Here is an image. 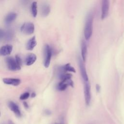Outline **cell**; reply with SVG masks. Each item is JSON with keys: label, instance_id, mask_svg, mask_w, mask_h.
I'll return each mask as SVG.
<instances>
[{"label": "cell", "instance_id": "obj_5", "mask_svg": "<svg viewBox=\"0 0 124 124\" xmlns=\"http://www.w3.org/2000/svg\"><path fill=\"white\" fill-rule=\"evenodd\" d=\"M101 15L102 19H105L108 15L109 9V0H102L101 3Z\"/></svg>", "mask_w": 124, "mask_h": 124}, {"label": "cell", "instance_id": "obj_1", "mask_svg": "<svg viewBox=\"0 0 124 124\" xmlns=\"http://www.w3.org/2000/svg\"><path fill=\"white\" fill-rule=\"evenodd\" d=\"M93 16L92 13L88 14L86 17L84 29V35L86 40H88L91 38L93 32Z\"/></svg>", "mask_w": 124, "mask_h": 124}, {"label": "cell", "instance_id": "obj_7", "mask_svg": "<svg viewBox=\"0 0 124 124\" xmlns=\"http://www.w3.org/2000/svg\"><path fill=\"white\" fill-rule=\"evenodd\" d=\"M68 86L73 87V82L71 78L65 80H62L61 82L58 84L57 88L60 91H63L65 90Z\"/></svg>", "mask_w": 124, "mask_h": 124}, {"label": "cell", "instance_id": "obj_21", "mask_svg": "<svg viewBox=\"0 0 124 124\" xmlns=\"http://www.w3.org/2000/svg\"><path fill=\"white\" fill-rule=\"evenodd\" d=\"M15 60H16L17 63L19 66H21L22 65V60H21V58L19 57V56H18V55H16L15 57Z\"/></svg>", "mask_w": 124, "mask_h": 124}, {"label": "cell", "instance_id": "obj_16", "mask_svg": "<svg viewBox=\"0 0 124 124\" xmlns=\"http://www.w3.org/2000/svg\"><path fill=\"white\" fill-rule=\"evenodd\" d=\"M14 36V32L11 29H8L4 31V39L6 41H9L11 40Z\"/></svg>", "mask_w": 124, "mask_h": 124}, {"label": "cell", "instance_id": "obj_26", "mask_svg": "<svg viewBox=\"0 0 124 124\" xmlns=\"http://www.w3.org/2000/svg\"><path fill=\"white\" fill-rule=\"evenodd\" d=\"M36 96V93H32L31 94V97L32 98H34Z\"/></svg>", "mask_w": 124, "mask_h": 124}, {"label": "cell", "instance_id": "obj_19", "mask_svg": "<svg viewBox=\"0 0 124 124\" xmlns=\"http://www.w3.org/2000/svg\"><path fill=\"white\" fill-rule=\"evenodd\" d=\"M63 69L65 71H69V72H72L73 73L76 72V70L74 69V68L70 65V63H67L66 64L64 67H63Z\"/></svg>", "mask_w": 124, "mask_h": 124}, {"label": "cell", "instance_id": "obj_4", "mask_svg": "<svg viewBox=\"0 0 124 124\" xmlns=\"http://www.w3.org/2000/svg\"><path fill=\"white\" fill-rule=\"evenodd\" d=\"M52 56V49L48 45H46L44 47V62L46 68L49 67Z\"/></svg>", "mask_w": 124, "mask_h": 124}, {"label": "cell", "instance_id": "obj_22", "mask_svg": "<svg viewBox=\"0 0 124 124\" xmlns=\"http://www.w3.org/2000/svg\"><path fill=\"white\" fill-rule=\"evenodd\" d=\"M4 31L0 28V41L4 38Z\"/></svg>", "mask_w": 124, "mask_h": 124}, {"label": "cell", "instance_id": "obj_20", "mask_svg": "<svg viewBox=\"0 0 124 124\" xmlns=\"http://www.w3.org/2000/svg\"><path fill=\"white\" fill-rule=\"evenodd\" d=\"M30 95V93H28V92H25V93H22V94L20 95L19 98H20V100H26V99H28V98L29 97Z\"/></svg>", "mask_w": 124, "mask_h": 124}, {"label": "cell", "instance_id": "obj_12", "mask_svg": "<svg viewBox=\"0 0 124 124\" xmlns=\"http://www.w3.org/2000/svg\"><path fill=\"white\" fill-rule=\"evenodd\" d=\"M17 17V14L15 12H12L8 13L5 17L4 21L6 25H10L13 22Z\"/></svg>", "mask_w": 124, "mask_h": 124}, {"label": "cell", "instance_id": "obj_18", "mask_svg": "<svg viewBox=\"0 0 124 124\" xmlns=\"http://www.w3.org/2000/svg\"><path fill=\"white\" fill-rule=\"evenodd\" d=\"M31 13L32 16L35 17L37 16L38 11H37V3L36 1H33L31 5Z\"/></svg>", "mask_w": 124, "mask_h": 124}, {"label": "cell", "instance_id": "obj_10", "mask_svg": "<svg viewBox=\"0 0 124 124\" xmlns=\"http://www.w3.org/2000/svg\"><path fill=\"white\" fill-rule=\"evenodd\" d=\"M2 81L4 83L8 85H11L14 86H18L20 83L21 80L19 78H6L2 79Z\"/></svg>", "mask_w": 124, "mask_h": 124}, {"label": "cell", "instance_id": "obj_2", "mask_svg": "<svg viewBox=\"0 0 124 124\" xmlns=\"http://www.w3.org/2000/svg\"><path fill=\"white\" fill-rule=\"evenodd\" d=\"M6 63L9 70L16 71L21 69V66L16 62L15 59L12 57H8L6 58Z\"/></svg>", "mask_w": 124, "mask_h": 124}, {"label": "cell", "instance_id": "obj_23", "mask_svg": "<svg viewBox=\"0 0 124 124\" xmlns=\"http://www.w3.org/2000/svg\"><path fill=\"white\" fill-rule=\"evenodd\" d=\"M21 3L24 5H27L30 2L31 0H20Z\"/></svg>", "mask_w": 124, "mask_h": 124}, {"label": "cell", "instance_id": "obj_15", "mask_svg": "<svg viewBox=\"0 0 124 124\" xmlns=\"http://www.w3.org/2000/svg\"><path fill=\"white\" fill-rule=\"evenodd\" d=\"M87 52V47L86 42L84 41H82L81 44V54L82 60L85 62L86 59Z\"/></svg>", "mask_w": 124, "mask_h": 124}, {"label": "cell", "instance_id": "obj_14", "mask_svg": "<svg viewBox=\"0 0 124 124\" xmlns=\"http://www.w3.org/2000/svg\"><path fill=\"white\" fill-rule=\"evenodd\" d=\"M37 45V41L35 36H34L30 38L26 44V49L28 50H32Z\"/></svg>", "mask_w": 124, "mask_h": 124}, {"label": "cell", "instance_id": "obj_28", "mask_svg": "<svg viewBox=\"0 0 124 124\" xmlns=\"http://www.w3.org/2000/svg\"></svg>", "mask_w": 124, "mask_h": 124}, {"label": "cell", "instance_id": "obj_17", "mask_svg": "<svg viewBox=\"0 0 124 124\" xmlns=\"http://www.w3.org/2000/svg\"><path fill=\"white\" fill-rule=\"evenodd\" d=\"M50 12V6L46 3L44 4L41 7V14L43 16H47Z\"/></svg>", "mask_w": 124, "mask_h": 124}, {"label": "cell", "instance_id": "obj_11", "mask_svg": "<svg viewBox=\"0 0 124 124\" xmlns=\"http://www.w3.org/2000/svg\"><path fill=\"white\" fill-rule=\"evenodd\" d=\"M78 65H79V67L80 71V73L83 79L85 81H88V77L87 74L85 66L83 63V60L80 58H79L78 59Z\"/></svg>", "mask_w": 124, "mask_h": 124}, {"label": "cell", "instance_id": "obj_25", "mask_svg": "<svg viewBox=\"0 0 124 124\" xmlns=\"http://www.w3.org/2000/svg\"><path fill=\"white\" fill-rule=\"evenodd\" d=\"M23 105H24V106L25 107V108H26L27 109V108H29V106H28V104H27V102H23Z\"/></svg>", "mask_w": 124, "mask_h": 124}, {"label": "cell", "instance_id": "obj_3", "mask_svg": "<svg viewBox=\"0 0 124 124\" xmlns=\"http://www.w3.org/2000/svg\"><path fill=\"white\" fill-rule=\"evenodd\" d=\"M35 30L34 24L31 22L23 23L20 27V31L24 34L27 35L32 34Z\"/></svg>", "mask_w": 124, "mask_h": 124}, {"label": "cell", "instance_id": "obj_27", "mask_svg": "<svg viewBox=\"0 0 124 124\" xmlns=\"http://www.w3.org/2000/svg\"><path fill=\"white\" fill-rule=\"evenodd\" d=\"M8 124H15L14 123V122L13 121H12L11 120H9L8 121Z\"/></svg>", "mask_w": 124, "mask_h": 124}, {"label": "cell", "instance_id": "obj_6", "mask_svg": "<svg viewBox=\"0 0 124 124\" xmlns=\"http://www.w3.org/2000/svg\"><path fill=\"white\" fill-rule=\"evenodd\" d=\"M90 85L87 81H85L84 83V93L85 96V103L87 105H89L91 101V92H90Z\"/></svg>", "mask_w": 124, "mask_h": 124}, {"label": "cell", "instance_id": "obj_13", "mask_svg": "<svg viewBox=\"0 0 124 124\" xmlns=\"http://www.w3.org/2000/svg\"><path fill=\"white\" fill-rule=\"evenodd\" d=\"M36 59L37 57L35 54L33 53H29L27 55L25 58V64L28 66L31 65L35 62Z\"/></svg>", "mask_w": 124, "mask_h": 124}, {"label": "cell", "instance_id": "obj_9", "mask_svg": "<svg viewBox=\"0 0 124 124\" xmlns=\"http://www.w3.org/2000/svg\"><path fill=\"white\" fill-rule=\"evenodd\" d=\"M13 46L10 44H7L2 46L0 48V56H8L10 55L13 50Z\"/></svg>", "mask_w": 124, "mask_h": 124}, {"label": "cell", "instance_id": "obj_24", "mask_svg": "<svg viewBox=\"0 0 124 124\" xmlns=\"http://www.w3.org/2000/svg\"><path fill=\"white\" fill-rule=\"evenodd\" d=\"M96 90L97 92H99L100 90V86L98 84L96 85Z\"/></svg>", "mask_w": 124, "mask_h": 124}, {"label": "cell", "instance_id": "obj_8", "mask_svg": "<svg viewBox=\"0 0 124 124\" xmlns=\"http://www.w3.org/2000/svg\"><path fill=\"white\" fill-rule=\"evenodd\" d=\"M8 107L17 117H20L22 115L21 112L18 106L13 101H10L8 103Z\"/></svg>", "mask_w": 124, "mask_h": 124}]
</instances>
